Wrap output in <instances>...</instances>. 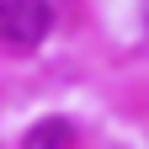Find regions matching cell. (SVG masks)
Masks as SVG:
<instances>
[{
	"instance_id": "1",
	"label": "cell",
	"mask_w": 149,
	"mask_h": 149,
	"mask_svg": "<svg viewBox=\"0 0 149 149\" xmlns=\"http://www.w3.org/2000/svg\"><path fill=\"white\" fill-rule=\"evenodd\" d=\"M53 27L48 0H0V43L11 48H37Z\"/></svg>"
},
{
	"instance_id": "2",
	"label": "cell",
	"mask_w": 149,
	"mask_h": 149,
	"mask_svg": "<svg viewBox=\"0 0 149 149\" xmlns=\"http://www.w3.org/2000/svg\"><path fill=\"white\" fill-rule=\"evenodd\" d=\"M69 139H74V128L64 117H43L32 133H22V149H69Z\"/></svg>"
}]
</instances>
